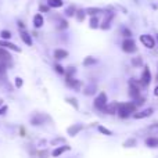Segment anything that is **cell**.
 <instances>
[{
  "mask_svg": "<svg viewBox=\"0 0 158 158\" xmlns=\"http://www.w3.org/2000/svg\"><path fill=\"white\" fill-rule=\"evenodd\" d=\"M139 111L137 106L133 101H126V103H119V108H118V117L121 119H126V118L132 117L135 112Z\"/></svg>",
  "mask_w": 158,
  "mask_h": 158,
  "instance_id": "obj_1",
  "label": "cell"
},
{
  "mask_svg": "<svg viewBox=\"0 0 158 158\" xmlns=\"http://www.w3.org/2000/svg\"><path fill=\"white\" fill-rule=\"evenodd\" d=\"M121 49L126 54H135V53H137V44L133 38H126L123 39L122 44H121Z\"/></svg>",
  "mask_w": 158,
  "mask_h": 158,
  "instance_id": "obj_2",
  "label": "cell"
},
{
  "mask_svg": "<svg viewBox=\"0 0 158 158\" xmlns=\"http://www.w3.org/2000/svg\"><path fill=\"white\" fill-rule=\"evenodd\" d=\"M107 104H108V97H107V93L106 92H100L97 96H96L94 101H93L94 108L98 110V111H101V112L104 111V108H106Z\"/></svg>",
  "mask_w": 158,
  "mask_h": 158,
  "instance_id": "obj_3",
  "label": "cell"
},
{
  "mask_svg": "<svg viewBox=\"0 0 158 158\" xmlns=\"http://www.w3.org/2000/svg\"><path fill=\"white\" fill-rule=\"evenodd\" d=\"M139 40H140V43H142L143 46H144L146 49H148V50L156 49V46H157L156 38H154V36H151V35H148V33H143V35H140L139 36Z\"/></svg>",
  "mask_w": 158,
  "mask_h": 158,
  "instance_id": "obj_4",
  "label": "cell"
},
{
  "mask_svg": "<svg viewBox=\"0 0 158 158\" xmlns=\"http://www.w3.org/2000/svg\"><path fill=\"white\" fill-rule=\"evenodd\" d=\"M151 81H153V74H151V69L148 65L143 67V72H142V77H140V82L143 83V86L147 87L150 86Z\"/></svg>",
  "mask_w": 158,
  "mask_h": 158,
  "instance_id": "obj_5",
  "label": "cell"
},
{
  "mask_svg": "<svg viewBox=\"0 0 158 158\" xmlns=\"http://www.w3.org/2000/svg\"><path fill=\"white\" fill-rule=\"evenodd\" d=\"M153 114H154V108L153 107H148V108H144V110H142V111L135 112L132 117H133L135 119H146V118L151 117Z\"/></svg>",
  "mask_w": 158,
  "mask_h": 158,
  "instance_id": "obj_6",
  "label": "cell"
},
{
  "mask_svg": "<svg viewBox=\"0 0 158 158\" xmlns=\"http://www.w3.org/2000/svg\"><path fill=\"white\" fill-rule=\"evenodd\" d=\"M118 108H119V103L118 101H112V103L107 104L103 112H106L108 115H115V114H118Z\"/></svg>",
  "mask_w": 158,
  "mask_h": 158,
  "instance_id": "obj_7",
  "label": "cell"
},
{
  "mask_svg": "<svg viewBox=\"0 0 158 158\" xmlns=\"http://www.w3.org/2000/svg\"><path fill=\"white\" fill-rule=\"evenodd\" d=\"M82 129H83V125H82V123H74V125L68 126V129H67V133H68L71 137H74V136H77V135L82 131Z\"/></svg>",
  "mask_w": 158,
  "mask_h": 158,
  "instance_id": "obj_8",
  "label": "cell"
},
{
  "mask_svg": "<svg viewBox=\"0 0 158 158\" xmlns=\"http://www.w3.org/2000/svg\"><path fill=\"white\" fill-rule=\"evenodd\" d=\"M65 83H67V86L72 87V89H75V90H79V89H81V86H82L81 81H78V79H75L74 77H72V78L65 77Z\"/></svg>",
  "mask_w": 158,
  "mask_h": 158,
  "instance_id": "obj_9",
  "label": "cell"
},
{
  "mask_svg": "<svg viewBox=\"0 0 158 158\" xmlns=\"http://www.w3.org/2000/svg\"><path fill=\"white\" fill-rule=\"evenodd\" d=\"M29 121H31V125L40 126V125H43L44 123V117L42 114H35V115H32V117L29 118Z\"/></svg>",
  "mask_w": 158,
  "mask_h": 158,
  "instance_id": "obj_10",
  "label": "cell"
},
{
  "mask_svg": "<svg viewBox=\"0 0 158 158\" xmlns=\"http://www.w3.org/2000/svg\"><path fill=\"white\" fill-rule=\"evenodd\" d=\"M11 63V56L8 52H6L4 49H0V64L3 65H8Z\"/></svg>",
  "mask_w": 158,
  "mask_h": 158,
  "instance_id": "obj_11",
  "label": "cell"
},
{
  "mask_svg": "<svg viewBox=\"0 0 158 158\" xmlns=\"http://www.w3.org/2000/svg\"><path fill=\"white\" fill-rule=\"evenodd\" d=\"M0 46L4 47V49H10V50H13V52H15V53H21V49H19L17 44L11 43V42H8V40H0Z\"/></svg>",
  "mask_w": 158,
  "mask_h": 158,
  "instance_id": "obj_12",
  "label": "cell"
},
{
  "mask_svg": "<svg viewBox=\"0 0 158 158\" xmlns=\"http://www.w3.org/2000/svg\"><path fill=\"white\" fill-rule=\"evenodd\" d=\"M144 144L147 148H158V137H156V136L146 137Z\"/></svg>",
  "mask_w": 158,
  "mask_h": 158,
  "instance_id": "obj_13",
  "label": "cell"
},
{
  "mask_svg": "<svg viewBox=\"0 0 158 158\" xmlns=\"http://www.w3.org/2000/svg\"><path fill=\"white\" fill-rule=\"evenodd\" d=\"M71 150V147L69 146H67V144H63V146H60V147H57V148H54V150L52 151V157H60L61 154H64L65 151H69Z\"/></svg>",
  "mask_w": 158,
  "mask_h": 158,
  "instance_id": "obj_14",
  "label": "cell"
},
{
  "mask_svg": "<svg viewBox=\"0 0 158 158\" xmlns=\"http://www.w3.org/2000/svg\"><path fill=\"white\" fill-rule=\"evenodd\" d=\"M19 36H21L22 42H24L27 46H32V36H31L25 29L24 31H19Z\"/></svg>",
  "mask_w": 158,
  "mask_h": 158,
  "instance_id": "obj_15",
  "label": "cell"
},
{
  "mask_svg": "<svg viewBox=\"0 0 158 158\" xmlns=\"http://www.w3.org/2000/svg\"><path fill=\"white\" fill-rule=\"evenodd\" d=\"M53 56H54L56 60H64V58L68 57V52L64 49H56L54 53H53Z\"/></svg>",
  "mask_w": 158,
  "mask_h": 158,
  "instance_id": "obj_16",
  "label": "cell"
},
{
  "mask_svg": "<svg viewBox=\"0 0 158 158\" xmlns=\"http://www.w3.org/2000/svg\"><path fill=\"white\" fill-rule=\"evenodd\" d=\"M131 64H132V67H133V68H143V67H144L143 57H140V56H137V57H132Z\"/></svg>",
  "mask_w": 158,
  "mask_h": 158,
  "instance_id": "obj_17",
  "label": "cell"
},
{
  "mask_svg": "<svg viewBox=\"0 0 158 158\" xmlns=\"http://www.w3.org/2000/svg\"><path fill=\"white\" fill-rule=\"evenodd\" d=\"M85 11H86L87 15L94 17V15H98V14L104 13V8H100V7H87V8H85Z\"/></svg>",
  "mask_w": 158,
  "mask_h": 158,
  "instance_id": "obj_18",
  "label": "cell"
},
{
  "mask_svg": "<svg viewBox=\"0 0 158 158\" xmlns=\"http://www.w3.org/2000/svg\"><path fill=\"white\" fill-rule=\"evenodd\" d=\"M137 146V139L136 137H128L125 142L122 143V147L123 148H133Z\"/></svg>",
  "mask_w": 158,
  "mask_h": 158,
  "instance_id": "obj_19",
  "label": "cell"
},
{
  "mask_svg": "<svg viewBox=\"0 0 158 158\" xmlns=\"http://www.w3.org/2000/svg\"><path fill=\"white\" fill-rule=\"evenodd\" d=\"M98 63V60L96 57H92V56H87V57H85V60L82 61V64H83V67H93L96 65V64Z\"/></svg>",
  "mask_w": 158,
  "mask_h": 158,
  "instance_id": "obj_20",
  "label": "cell"
},
{
  "mask_svg": "<svg viewBox=\"0 0 158 158\" xmlns=\"http://www.w3.org/2000/svg\"><path fill=\"white\" fill-rule=\"evenodd\" d=\"M44 24V18L42 14H35V17H33V27L35 28H42Z\"/></svg>",
  "mask_w": 158,
  "mask_h": 158,
  "instance_id": "obj_21",
  "label": "cell"
},
{
  "mask_svg": "<svg viewBox=\"0 0 158 158\" xmlns=\"http://www.w3.org/2000/svg\"><path fill=\"white\" fill-rule=\"evenodd\" d=\"M96 92H97V86H96L94 83L87 85V86L83 89V94L85 96H93V94H96Z\"/></svg>",
  "mask_w": 158,
  "mask_h": 158,
  "instance_id": "obj_22",
  "label": "cell"
},
{
  "mask_svg": "<svg viewBox=\"0 0 158 158\" xmlns=\"http://www.w3.org/2000/svg\"><path fill=\"white\" fill-rule=\"evenodd\" d=\"M100 18L98 15H94V17H90V21H89V27L90 29H98L100 28Z\"/></svg>",
  "mask_w": 158,
  "mask_h": 158,
  "instance_id": "obj_23",
  "label": "cell"
},
{
  "mask_svg": "<svg viewBox=\"0 0 158 158\" xmlns=\"http://www.w3.org/2000/svg\"><path fill=\"white\" fill-rule=\"evenodd\" d=\"M47 6L50 8H60L64 6V2L63 0H47Z\"/></svg>",
  "mask_w": 158,
  "mask_h": 158,
  "instance_id": "obj_24",
  "label": "cell"
},
{
  "mask_svg": "<svg viewBox=\"0 0 158 158\" xmlns=\"http://www.w3.org/2000/svg\"><path fill=\"white\" fill-rule=\"evenodd\" d=\"M77 10H78V8H77V6H75V4H69L68 7L65 8L64 14H65L67 17H74L75 14H77Z\"/></svg>",
  "mask_w": 158,
  "mask_h": 158,
  "instance_id": "obj_25",
  "label": "cell"
},
{
  "mask_svg": "<svg viewBox=\"0 0 158 158\" xmlns=\"http://www.w3.org/2000/svg\"><path fill=\"white\" fill-rule=\"evenodd\" d=\"M86 11L83 10V8H78L77 10V14H75V18H77L78 22H83L85 21V17H86Z\"/></svg>",
  "mask_w": 158,
  "mask_h": 158,
  "instance_id": "obj_26",
  "label": "cell"
},
{
  "mask_svg": "<svg viewBox=\"0 0 158 158\" xmlns=\"http://www.w3.org/2000/svg\"><path fill=\"white\" fill-rule=\"evenodd\" d=\"M97 131L100 132L101 135H104V136H112V131H110L108 128H106V126H103V125H98Z\"/></svg>",
  "mask_w": 158,
  "mask_h": 158,
  "instance_id": "obj_27",
  "label": "cell"
},
{
  "mask_svg": "<svg viewBox=\"0 0 158 158\" xmlns=\"http://www.w3.org/2000/svg\"><path fill=\"white\" fill-rule=\"evenodd\" d=\"M133 103L137 106V108H140V107H143V106H144V104H146V97H144V96H142V94H140L139 97H136V98H135V100H133Z\"/></svg>",
  "mask_w": 158,
  "mask_h": 158,
  "instance_id": "obj_28",
  "label": "cell"
},
{
  "mask_svg": "<svg viewBox=\"0 0 158 158\" xmlns=\"http://www.w3.org/2000/svg\"><path fill=\"white\" fill-rule=\"evenodd\" d=\"M121 35L126 39V38H132V36H133V33H132V31L129 29L128 27H122V28H121Z\"/></svg>",
  "mask_w": 158,
  "mask_h": 158,
  "instance_id": "obj_29",
  "label": "cell"
},
{
  "mask_svg": "<svg viewBox=\"0 0 158 158\" xmlns=\"http://www.w3.org/2000/svg\"><path fill=\"white\" fill-rule=\"evenodd\" d=\"M65 101L69 104V106H72L75 110H79V104H78V100L75 97H67Z\"/></svg>",
  "mask_w": 158,
  "mask_h": 158,
  "instance_id": "obj_30",
  "label": "cell"
},
{
  "mask_svg": "<svg viewBox=\"0 0 158 158\" xmlns=\"http://www.w3.org/2000/svg\"><path fill=\"white\" fill-rule=\"evenodd\" d=\"M65 143H67V140L64 139V137H56V139H53L52 142H50V144L52 146H58V144L63 146V144H65Z\"/></svg>",
  "mask_w": 158,
  "mask_h": 158,
  "instance_id": "obj_31",
  "label": "cell"
},
{
  "mask_svg": "<svg viewBox=\"0 0 158 158\" xmlns=\"http://www.w3.org/2000/svg\"><path fill=\"white\" fill-rule=\"evenodd\" d=\"M77 74V68L75 67H68V68H65V77H68V78H72L74 75Z\"/></svg>",
  "mask_w": 158,
  "mask_h": 158,
  "instance_id": "obj_32",
  "label": "cell"
},
{
  "mask_svg": "<svg viewBox=\"0 0 158 158\" xmlns=\"http://www.w3.org/2000/svg\"><path fill=\"white\" fill-rule=\"evenodd\" d=\"M0 36H2V40H10L11 39V32L7 29H3L0 32Z\"/></svg>",
  "mask_w": 158,
  "mask_h": 158,
  "instance_id": "obj_33",
  "label": "cell"
},
{
  "mask_svg": "<svg viewBox=\"0 0 158 158\" xmlns=\"http://www.w3.org/2000/svg\"><path fill=\"white\" fill-rule=\"evenodd\" d=\"M67 28H68V21H67V19H60V22H58V25H57V29L64 31V29H67Z\"/></svg>",
  "mask_w": 158,
  "mask_h": 158,
  "instance_id": "obj_34",
  "label": "cell"
},
{
  "mask_svg": "<svg viewBox=\"0 0 158 158\" xmlns=\"http://www.w3.org/2000/svg\"><path fill=\"white\" fill-rule=\"evenodd\" d=\"M54 69H56V72H57V74H60V75L65 74V68H64L63 65H60V64H54Z\"/></svg>",
  "mask_w": 158,
  "mask_h": 158,
  "instance_id": "obj_35",
  "label": "cell"
},
{
  "mask_svg": "<svg viewBox=\"0 0 158 158\" xmlns=\"http://www.w3.org/2000/svg\"><path fill=\"white\" fill-rule=\"evenodd\" d=\"M39 11H40V13H49V11H50V7H49V6L40 4V6H39Z\"/></svg>",
  "mask_w": 158,
  "mask_h": 158,
  "instance_id": "obj_36",
  "label": "cell"
},
{
  "mask_svg": "<svg viewBox=\"0 0 158 158\" xmlns=\"http://www.w3.org/2000/svg\"><path fill=\"white\" fill-rule=\"evenodd\" d=\"M22 85H24V81H22V78L17 77V78H15V87H17V89H19Z\"/></svg>",
  "mask_w": 158,
  "mask_h": 158,
  "instance_id": "obj_37",
  "label": "cell"
},
{
  "mask_svg": "<svg viewBox=\"0 0 158 158\" xmlns=\"http://www.w3.org/2000/svg\"><path fill=\"white\" fill-rule=\"evenodd\" d=\"M38 156H39V158H47V156H49V150H46V148H44L43 151H39Z\"/></svg>",
  "mask_w": 158,
  "mask_h": 158,
  "instance_id": "obj_38",
  "label": "cell"
},
{
  "mask_svg": "<svg viewBox=\"0 0 158 158\" xmlns=\"http://www.w3.org/2000/svg\"><path fill=\"white\" fill-rule=\"evenodd\" d=\"M7 112V106H0V115H4Z\"/></svg>",
  "mask_w": 158,
  "mask_h": 158,
  "instance_id": "obj_39",
  "label": "cell"
},
{
  "mask_svg": "<svg viewBox=\"0 0 158 158\" xmlns=\"http://www.w3.org/2000/svg\"><path fill=\"white\" fill-rule=\"evenodd\" d=\"M153 94L156 96V97H158V83H157V86L154 87V92H153Z\"/></svg>",
  "mask_w": 158,
  "mask_h": 158,
  "instance_id": "obj_40",
  "label": "cell"
},
{
  "mask_svg": "<svg viewBox=\"0 0 158 158\" xmlns=\"http://www.w3.org/2000/svg\"><path fill=\"white\" fill-rule=\"evenodd\" d=\"M18 28H19V31H24L25 29V25L22 24V22H18Z\"/></svg>",
  "mask_w": 158,
  "mask_h": 158,
  "instance_id": "obj_41",
  "label": "cell"
},
{
  "mask_svg": "<svg viewBox=\"0 0 158 158\" xmlns=\"http://www.w3.org/2000/svg\"><path fill=\"white\" fill-rule=\"evenodd\" d=\"M44 144H46V140H44V139H43V140H40V142H39V146H40V147H43Z\"/></svg>",
  "mask_w": 158,
  "mask_h": 158,
  "instance_id": "obj_42",
  "label": "cell"
},
{
  "mask_svg": "<svg viewBox=\"0 0 158 158\" xmlns=\"http://www.w3.org/2000/svg\"><path fill=\"white\" fill-rule=\"evenodd\" d=\"M19 132H21V136H25V135H24L25 133V129L24 128H21V131H19Z\"/></svg>",
  "mask_w": 158,
  "mask_h": 158,
  "instance_id": "obj_43",
  "label": "cell"
},
{
  "mask_svg": "<svg viewBox=\"0 0 158 158\" xmlns=\"http://www.w3.org/2000/svg\"><path fill=\"white\" fill-rule=\"evenodd\" d=\"M156 42H157V44H158V33H157V36H156Z\"/></svg>",
  "mask_w": 158,
  "mask_h": 158,
  "instance_id": "obj_44",
  "label": "cell"
},
{
  "mask_svg": "<svg viewBox=\"0 0 158 158\" xmlns=\"http://www.w3.org/2000/svg\"><path fill=\"white\" fill-rule=\"evenodd\" d=\"M0 106H3V100H2V98H0Z\"/></svg>",
  "mask_w": 158,
  "mask_h": 158,
  "instance_id": "obj_45",
  "label": "cell"
},
{
  "mask_svg": "<svg viewBox=\"0 0 158 158\" xmlns=\"http://www.w3.org/2000/svg\"><path fill=\"white\" fill-rule=\"evenodd\" d=\"M156 81L158 82V74H157V77H156Z\"/></svg>",
  "mask_w": 158,
  "mask_h": 158,
  "instance_id": "obj_46",
  "label": "cell"
}]
</instances>
